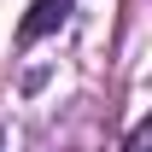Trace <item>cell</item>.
<instances>
[{"instance_id": "cell-1", "label": "cell", "mask_w": 152, "mask_h": 152, "mask_svg": "<svg viewBox=\"0 0 152 152\" xmlns=\"http://www.w3.org/2000/svg\"><path fill=\"white\" fill-rule=\"evenodd\" d=\"M64 18H70V0H35V6L23 12V23H18V41L29 47V41L53 35V29H64Z\"/></svg>"}, {"instance_id": "cell-2", "label": "cell", "mask_w": 152, "mask_h": 152, "mask_svg": "<svg viewBox=\"0 0 152 152\" xmlns=\"http://www.w3.org/2000/svg\"><path fill=\"white\" fill-rule=\"evenodd\" d=\"M123 152H152V123H134L129 140H123Z\"/></svg>"}, {"instance_id": "cell-3", "label": "cell", "mask_w": 152, "mask_h": 152, "mask_svg": "<svg viewBox=\"0 0 152 152\" xmlns=\"http://www.w3.org/2000/svg\"><path fill=\"white\" fill-rule=\"evenodd\" d=\"M0 152H6V134H0Z\"/></svg>"}]
</instances>
